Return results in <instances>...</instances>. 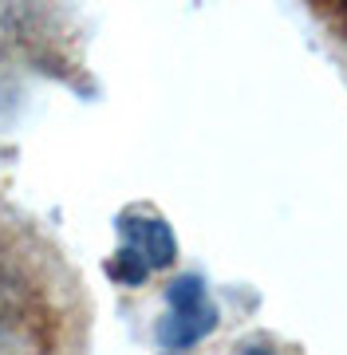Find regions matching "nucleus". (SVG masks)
Returning <instances> with one entry per match:
<instances>
[{"instance_id":"f257e3e1","label":"nucleus","mask_w":347,"mask_h":355,"mask_svg":"<svg viewBox=\"0 0 347 355\" xmlns=\"http://www.w3.org/2000/svg\"><path fill=\"white\" fill-rule=\"evenodd\" d=\"M118 237H123V245L111 261V277L118 284H142L150 272L174 265V257H178L174 229L150 209H127L118 217Z\"/></svg>"},{"instance_id":"f03ea898","label":"nucleus","mask_w":347,"mask_h":355,"mask_svg":"<svg viewBox=\"0 0 347 355\" xmlns=\"http://www.w3.org/2000/svg\"><path fill=\"white\" fill-rule=\"evenodd\" d=\"M217 328V304L209 296L206 280L186 272L166 288V316L158 324V340L170 352H186Z\"/></svg>"},{"instance_id":"7ed1b4c3","label":"nucleus","mask_w":347,"mask_h":355,"mask_svg":"<svg viewBox=\"0 0 347 355\" xmlns=\"http://www.w3.org/2000/svg\"><path fill=\"white\" fill-rule=\"evenodd\" d=\"M244 355H272V352H265V347H249Z\"/></svg>"}]
</instances>
